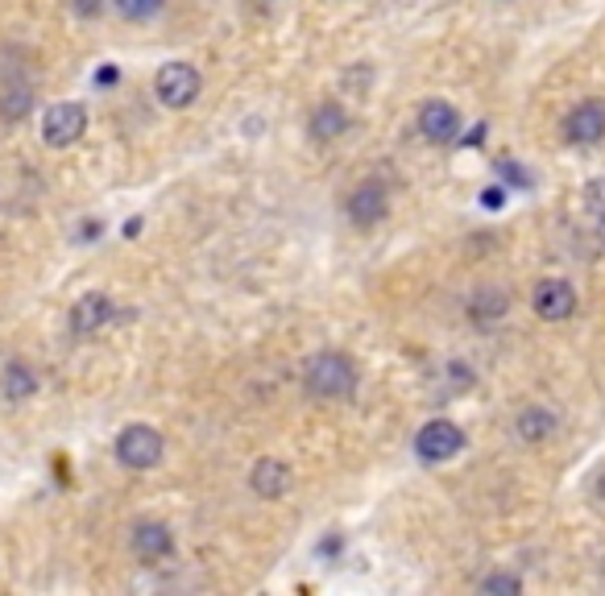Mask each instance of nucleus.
<instances>
[{
  "label": "nucleus",
  "instance_id": "nucleus-15",
  "mask_svg": "<svg viewBox=\"0 0 605 596\" xmlns=\"http://www.w3.org/2000/svg\"><path fill=\"white\" fill-rule=\"evenodd\" d=\"M514 431H518L523 444H544L551 431H556V414L544 406H527L518 419H514Z\"/></svg>",
  "mask_w": 605,
  "mask_h": 596
},
{
  "label": "nucleus",
  "instance_id": "nucleus-20",
  "mask_svg": "<svg viewBox=\"0 0 605 596\" xmlns=\"http://www.w3.org/2000/svg\"><path fill=\"white\" fill-rule=\"evenodd\" d=\"M71 9H76L79 18H95L104 9V0H71Z\"/></svg>",
  "mask_w": 605,
  "mask_h": 596
},
{
  "label": "nucleus",
  "instance_id": "nucleus-13",
  "mask_svg": "<svg viewBox=\"0 0 605 596\" xmlns=\"http://www.w3.org/2000/svg\"><path fill=\"white\" fill-rule=\"evenodd\" d=\"M307 133H311L316 141H336L341 133H349V112H344L341 100H323L320 108L311 112V121H307Z\"/></svg>",
  "mask_w": 605,
  "mask_h": 596
},
{
  "label": "nucleus",
  "instance_id": "nucleus-8",
  "mask_svg": "<svg viewBox=\"0 0 605 596\" xmlns=\"http://www.w3.org/2000/svg\"><path fill=\"white\" fill-rule=\"evenodd\" d=\"M605 137V104L602 100H585L564 116V141L572 146H597Z\"/></svg>",
  "mask_w": 605,
  "mask_h": 596
},
{
  "label": "nucleus",
  "instance_id": "nucleus-11",
  "mask_svg": "<svg viewBox=\"0 0 605 596\" xmlns=\"http://www.w3.org/2000/svg\"><path fill=\"white\" fill-rule=\"evenodd\" d=\"M386 211H390V195H386V186L381 183H361L353 195H349V220L357 224V228H374V224L386 220Z\"/></svg>",
  "mask_w": 605,
  "mask_h": 596
},
{
  "label": "nucleus",
  "instance_id": "nucleus-16",
  "mask_svg": "<svg viewBox=\"0 0 605 596\" xmlns=\"http://www.w3.org/2000/svg\"><path fill=\"white\" fill-rule=\"evenodd\" d=\"M506 311H511L506 290H477V295L469 298V319H473V323H493V319H502Z\"/></svg>",
  "mask_w": 605,
  "mask_h": 596
},
{
  "label": "nucleus",
  "instance_id": "nucleus-6",
  "mask_svg": "<svg viewBox=\"0 0 605 596\" xmlns=\"http://www.w3.org/2000/svg\"><path fill=\"white\" fill-rule=\"evenodd\" d=\"M530 307H535V316L548 319V323H564L577 311V290L564 278H544L535 282V290H530Z\"/></svg>",
  "mask_w": 605,
  "mask_h": 596
},
{
  "label": "nucleus",
  "instance_id": "nucleus-23",
  "mask_svg": "<svg viewBox=\"0 0 605 596\" xmlns=\"http://www.w3.org/2000/svg\"><path fill=\"white\" fill-rule=\"evenodd\" d=\"M602 244H605V220H602Z\"/></svg>",
  "mask_w": 605,
  "mask_h": 596
},
{
  "label": "nucleus",
  "instance_id": "nucleus-3",
  "mask_svg": "<svg viewBox=\"0 0 605 596\" xmlns=\"http://www.w3.org/2000/svg\"><path fill=\"white\" fill-rule=\"evenodd\" d=\"M204 92V74L195 71L191 62H167L162 71L153 74V95L167 108H191Z\"/></svg>",
  "mask_w": 605,
  "mask_h": 596
},
{
  "label": "nucleus",
  "instance_id": "nucleus-4",
  "mask_svg": "<svg viewBox=\"0 0 605 596\" xmlns=\"http://www.w3.org/2000/svg\"><path fill=\"white\" fill-rule=\"evenodd\" d=\"M83 133H88V108L76 104V100H62V104L46 108V116H42V141L50 149L76 146Z\"/></svg>",
  "mask_w": 605,
  "mask_h": 596
},
{
  "label": "nucleus",
  "instance_id": "nucleus-2",
  "mask_svg": "<svg viewBox=\"0 0 605 596\" xmlns=\"http://www.w3.org/2000/svg\"><path fill=\"white\" fill-rule=\"evenodd\" d=\"M116 460L133 472H150V468L162 465L167 456V444H162V431H153L150 423H129V427L116 435Z\"/></svg>",
  "mask_w": 605,
  "mask_h": 596
},
{
  "label": "nucleus",
  "instance_id": "nucleus-22",
  "mask_svg": "<svg viewBox=\"0 0 605 596\" xmlns=\"http://www.w3.org/2000/svg\"><path fill=\"white\" fill-rule=\"evenodd\" d=\"M597 497H602V502H605V472H602V477H597Z\"/></svg>",
  "mask_w": 605,
  "mask_h": 596
},
{
  "label": "nucleus",
  "instance_id": "nucleus-17",
  "mask_svg": "<svg viewBox=\"0 0 605 596\" xmlns=\"http://www.w3.org/2000/svg\"><path fill=\"white\" fill-rule=\"evenodd\" d=\"M162 9V0H116V13L129 21H146Z\"/></svg>",
  "mask_w": 605,
  "mask_h": 596
},
{
  "label": "nucleus",
  "instance_id": "nucleus-14",
  "mask_svg": "<svg viewBox=\"0 0 605 596\" xmlns=\"http://www.w3.org/2000/svg\"><path fill=\"white\" fill-rule=\"evenodd\" d=\"M0 393H4L9 402H25V398L38 393V377H34L30 365L13 360V365H4V373H0Z\"/></svg>",
  "mask_w": 605,
  "mask_h": 596
},
{
  "label": "nucleus",
  "instance_id": "nucleus-18",
  "mask_svg": "<svg viewBox=\"0 0 605 596\" xmlns=\"http://www.w3.org/2000/svg\"><path fill=\"white\" fill-rule=\"evenodd\" d=\"M581 199H585V211H589V216L605 220V174H602V179H593V183L585 186V195H581Z\"/></svg>",
  "mask_w": 605,
  "mask_h": 596
},
{
  "label": "nucleus",
  "instance_id": "nucleus-10",
  "mask_svg": "<svg viewBox=\"0 0 605 596\" xmlns=\"http://www.w3.org/2000/svg\"><path fill=\"white\" fill-rule=\"evenodd\" d=\"M133 555L141 563H162L174 555V535L167 522H137L133 526Z\"/></svg>",
  "mask_w": 605,
  "mask_h": 596
},
{
  "label": "nucleus",
  "instance_id": "nucleus-5",
  "mask_svg": "<svg viewBox=\"0 0 605 596\" xmlns=\"http://www.w3.org/2000/svg\"><path fill=\"white\" fill-rule=\"evenodd\" d=\"M460 447H465V431L448 423V419H432L415 435V456L423 465H444V460H453Z\"/></svg>",
  "mask_w": 605,
  "mask_h": 596
},
{
  "label": "nucleus",
  "instance_id": "nucleus-7",
  "mask_svg": "<svg viewBox=\"0 0 605 596\" xmlns=\"http://www.w3.org/2000/svg\"><path fill=\"white\" fill-rule=\"evenodd\" d=\"M419 133L432 141V146H453L460 137V112L448 100H427L419 108Z\"/></svg>",
  "mask_w": 605,
  "mask_h": 596
},
{
  "label": "nucleus",
  "instance_id": "nucleus-12",
  "mask_svg": "<svg viewBox=\"0 0 605 596\" xmlns=\"http://www.w3.org/2000/svg\"><path fill=\"white\" fill-rule=\"evenodd\" d=\"M113 319V298L100 295V290H92V295L76 298V307H71V332L76 335H95L104 332V323Z\"/></svg>",
  "mask_w": 605,
  "mask_h": 596
},
{
  "label": "nucleus",
  "instance_id": "nucleus-1",
  "mask_svg": "<svg viewBox=\"0 0 605 596\" xmlns=\"http://www.w3.org/2000/svg\"><path fill=\"white\" fill-rule=\"evenodd\" d=\"M302 386L320 402H344L357 393V365H353V356L336 353V348L316 353L302 369Z\"/></svg>",
  "mask_w": 605,
  "mask_h": 596
},
{
  "label": "nucleus",
  "instance_id": "nucleus-19",
  "mask_svg": "<svg viewBox=\"0 0 605 596\" xmlns=\"http://www.w3.org/2000/svg\"><path fill=\"white\" fill-rule=\"evenodd\" d=\"M481 593H523V580L518 576H486L481 580Z\"/></svg>",
  "mask_w": 605,
  "mask_h": 596
},
{
  "label": "nucleus",
  "instance_id": "nucleus-9",
  "mask_svg": "<svg viewBox=\"0 0 605 596\" xmlns=\"http://www.w3.org/2000/svg\"><path fill=\"white\" fill-rule=\"evenodd\" d=\"M290 465L286 460H278V456H262L258 465L249 468V489L262 497V502H278V497H286V489H290Z\"/></svg>",
  "mask_w": 605,
  "mask_h": 596
},
{
  "label": "nucleus",
  "instance_id": "nucleus-21",
  "mask_svg": "<svg viewBox=\"0 0 605 596\" xmlns=\"http://www.w3.org/2000/svg\"><path fill=\"white\" fill-rule=\"evenodd\" d=\"M502 199H506V191H502V186H490V191L481 195V204L486 207H502Z\"/></svg>",
  "mask_w": 605,
  "mask_h": 596
}]
</instances>
